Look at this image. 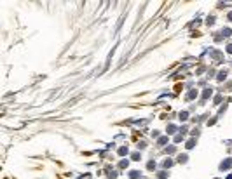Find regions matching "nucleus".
Instances as JSON below:
<instances>
[{"label":"nucleus","instance_id":"f257e3e1","mask_svg":"<svg viewBox=\"0 0 232 179\" xmlns=\"http://www.w3.org/2000/svg\"><path fill=\"white\" fill-rule=\"evenodd\" d=\"M229 165H231V160H227V162H223V163L220 165V169H227Z\"/></svg>","mask_w":232,"mask_h":179},{"label":"nucleus","instance_id":"f03ea898","mask_svg":"<svg viewBox=\"0 0 232 179\" xmlns=\"http://www.w3.org/2000/svg\"><path fill=\"white\" fill-rule=\"evenodd\" d=\"M129 176H131V178L135 179V178H138V176H140V172H138V170H133V172H131Z\"/></svg>","mask_w":232,"mask_h":179},{"label":"nucleus","instance_id":"7ed1b4c3","mask_svg":"<svg viewBox=\"0 0 232 179\" xmlns=\"http://www.w3.org/2000/svg\"><path fill=\"white\" fill-rule=\"evenodd\" d=\"M222 78H225V71H222V73L218 75V80H222Z\"/></svg>","mask_w":232,"mask_h":179}]
</instances>
